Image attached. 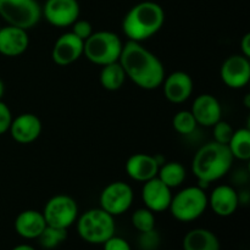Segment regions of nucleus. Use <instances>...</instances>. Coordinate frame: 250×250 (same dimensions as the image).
I'll use <instances>...</instances> for the list:
<instances>
[{
	"label": "nucleus",
	"instance_id": "obj_18",
	"mask_svg": "<svg viewBox=\"0 0 250 250\" xmlns=\"http://www.w3.org/2000/svg\"><path fill=\"white\" fill-rule=\"evenodd\" d=\"M190 112L198 125L203 127H212L221 120L222 109L219 100L211 94H202L193 102Z\"/></svg>",
	"mask_w": 250,
	"mask_h": 250
},
{
	"label": "nucleus",
	"instance_id": "obj_5",
	"mask_svg": "<svg viewBox=\"0 0 250 250\" xmlns=\"http://www.w3.org/2000/svg\"><path fill=\"white\" fill-rule=\"evenodd\" d=\"M124 43L116 33L110 31L93 32L84 41L83 55L95 65L105 66L119 61Z\"/></svg>",
	"mask_w": 250,
	"mask_h": 250
},
{
	"label": "nucleus",
	"instance_id": "obj_16",
	"mask_svg": "<svg viewBox=\"0 0 250 250\" xmlns=\"http://www.w3.org/2000/svg\"><path fill=\"white\" fill-rule=\"evenodd\" d=\"M239 202L241 198L237 190L227 185L217 186L212 189L210 197H208V205L211 207V210L217 216L221 217L233 215L238 208Z\"/></svg>",
	"mask_w": 250,
	"mask_h": 250
},
{
	"label": "nucleus",
	"instance_id": "obj_34",
	"mask_svg": "<svg viewBox=\"0 0 250 250\" xmlns=\"http://www.w3.org/2000/svg\"><path fill=\"white\" fill-rule=\"evenodd\" d=\"M11 250H36V249H34L33 247L28 246V244H20V246H16Z\"/></svg>",
	"mask_w": 250,
	"mask_h": 250
},
{
	"label": "nucleus",
	"instance_id": "obj_29",
	"mask_svg": "<svg viewBox=\"0 0 250 250\" xmlns=\"http://www.w3.org/2000/svg\"><path fill=\"white\" fill-rule=\"evenodd\" d=\"M160 243V236L155 229L149 232H142L138 238V246L142 250H156Z\"/></svg>",
	"mask_w": 250,
	"mask_h": 250
},
{
	"label": "nucleus",
	"instance_id": "obj_10",
	"mask_svg": "<svg viewBox=\"0 0 250 250\" xmlns=\"http://www.w3.org/2000/svg\"><path fill=\"white\" fill-rule=\"evenodd\" d=\"M80 4L77 0H46L42 7V16L51 26L63 28L71 27L80 19Z\"/></svg>",
	"mask_w": 250,
	"mask_h": 250
},
{
	"label": "nucleus",
	"instance_id": "obj_28",
	"mask_svg": "<svg viewBox=\"0 0 250 250\" xmlns=\"http://www.w3.org/2000/svg\"><path fill=\"white\" fill-rule=\"evenodd\" d=\"M214 141L217 142L220 144H229V139H231L232 134H233L234 129L232 128L231 125L226 121H222L220 120L217 124H215L214 126Z\"/></svg>",
	"mask_w": 250,
	"mask_h": 250
},
{
	"label": "nucleus",
	"instance_id": "obj_21",
	"mask_svg": "<svg viewBox=\"0 0 250 250\" xmlns=\"http://www.w3.org/2000/svg\"><path fill=\"white\" fill-rule=\"evenodd\" d=\"M220 241L207 229H194L183 239V250H220Z\"/></svg>",
	"mask_w": 250,
	"mask_h": 250
},
{
	"label": "nucleus",
	"instance_id": "obj_32",
	"mask_svg": "<svg viewBox=\"0 0 250 250\" xmlns=\"http://www.w3.org/2000/svg\"><path fill=\"white\" fill-rule=\"evenodd\" d=\"M103 246H104V250H132L131 246L126 239L116 237L115 234L111 238L107 239L105 243H103Z\"/></svg>",
	"mask_w": 250,
	"mask_h": 250
},
{
	"label": "nucleus",
	"instance_id": "obj_14",
	"mask_svg": "<svg viewBox=\"0 0 250 250\" xmlns=\"http://www.w3.org/2000/svg\"><path fill=\"white\" fill-rule=\"evenodd\" d=\"M164 94L170 103L173 104H182L188 100L194 89V83L192 77L183 71H176L163 81Z\"/></svg>",
	"mask_w": 250,
	"mask_h": 250
},
{
	"label": "nucleus",
	"instance_id": "obj_7",
	"mask_svg": "<svg viewBox=\"0 0 250 250\" xmlns=\"http://www.w3.org/2000/svg\"><path fill=\"white\" fill-rule=\"evenodd\" d=\"M0 17L9 26L33 28L42 19V6L37 0H0Z\"/></svg>",
	"mask_w": 250,
	"mask_h": 250
},
{
	"label": "nucleus",
	"instance_id": "obj_11",
	"mask_svg": "<svg viewBox=\"0 0 250 250\" xmlns=\"http://www.w3.org/2000/svg\"><path fill=\"white\" fill-rule=\"evenodd\" d=\"M220 76L225 84L232 89H241L250 81V61L241 55H232L224 61Z\"/></svg>",
	"mask_w": 250,
	"mask_h": 250
},
{
	"label": "nucleus",
	"instance_id": "obj_12",
	"mask_svg": "<svg viewBox=\"0 0 250 250\" xmlns=\"http://www.w3.org/2000/svg\"><path fill=\"white\" fill-rule=\"evenodd\" d=\"M84 42L72 32L63 33L56 39L51 50V59L59 66H68L83 55Z\"/></svg>",
	"mask_w": 250,
	"mask_h": 250
},
{
	"label": "nucleus",
	"instance_id": "obj_27",
	"mask_svg": "<svg viewBox=\"0 0 250 250\" xmlns=\"http://www.w3.org/2000/svg\"><path fill=\"white\" fill-rule=\"evenodd\" d=\"M132 225L137 231L149 232L155 229V216L151 210L146 208H141L137 209L132 215Z\"/></svg>",
	"mask_w": 250,
	"mask_h": 250
},
{
	"label": "nucleus",
	"instance_id": "obj_35",
	"mask_svg": "<svg viewBox=\"0 0 250 250\" xmlns=\"http://www.w3.org/2000/svg\"><path fill=\"white\" fill-rule=\"evenodd\" d=\"M4 93H5V84H4V82H2V81L0 80V100H1V98H2V95H4Z\"/></svg>",
	"mask_w": 250,
	"mask_h": 250
},
{
	"label": "nucleus",
	"instance_id": "obj_26",
	"mask_svg": "<svg viewBox=\"0 0 250 250\" xmlns=\"http://www.w3.org/2000/svg\"><path fill=\"white\" fill-rule=\"evenodd\" d=\"M172 126L180 134H190L195 131L198 124L189 110H181L173 116Z\"/></svg>",
	"mask_w": 250,
	"mask_h": 250
},
{
	"label": "nucleus",
	"instance_id": "obj_25",
	"mask_svg": "<svg viewBox=\"0 0 250 250\" xmlns=\"http://www.w3.org/2000/svg\"><path fill=\"white\" fill-rule=\"evenodd\" d=\"M66 238H67V229H56V227L46 225V227L37 239L43 248L54 249L60 246L62 242H65Z\"/></svg>",
	"mask_w": 250,
	"mask_h": 250
},
{
	"label": "nucleus",
	"instance_id": "obj_30",
	"mask_svg": "<svg viewBox=\"0 0 250 250\" xmlns=\"http://www.w3.org/2000/svg\"><path fill=\"white\" fill-rule=\"evenodd\" d=\"M71 32L75 34L76 37H78L80 39H82L83 42L85 39L89 38L93 33V26L89 21L87 20H76L75 22L71 26Z\"/></svg>",
	"mask_w": 250,
	"mask_h": 250
},
{
	"label": "nucleus",
	"instance_id": "obj_4",
	"mask_svg": "<svg viewBox=\"0 0 250 250\" xmlns=\"http://www.w3.org/2000/svg\"><path fill=\"white\" fill-rule=\"evenodd\" d=\"M115 217L102 208L90 209L77 219V232L90 244H103L115 234Z\"/></svg>",
	"mask_w": 250,
	"mask_h": 250
},
{
	"label": "nucleus",
	"instance_id": "obj_17",
	"mask_svg": "<svg viewBox=\"0 0 250 250\" xmlns=\"http://www.w3.org/2000/svg\"><path fill=\"white\" fill-rule=\"evenodd\" d=\"M29 45V37L26 29L15 26L0 28V54L7 58L22 55Z\"/></svg>",
	"mask_w": 250,
	"mask_h": 250
},
{
	"label": "nucleus",
	"instance_id": "obj_31",
	"mask_svg": "<svg viewBox=\"0 0 250 250\" xmlns=\"http://www.w3.org/2000/svg\"><path fill=\"white\" fill-rule=\"evenodd\" d=\"M12 119H14V117H12L10 107L0 100V136L6 133V132H9Z\"/></svg>",
	"mask_w": 250,
	"mask_h": 250
},
{
	"label": "nucleus",
	"instance_id": "obj_3",
	"mask_svg": "<svg viewBox=\"0 0 250 250\" xmlns=\"http://www.w3.org/2000/svg\"><path fill=\"white\" fill-rule=\"evenodd\" d=\"M165 23L163 6L154 1H142L129 9L122 20V31L128 41L142 42L155 36Z\"/></svg>",
	"mask_w": 250,
	"mask_h": 250
},
{
	"label": "nucleus",
	"instance_id": "obj_20",
	"mask_svg": "<svg viewBox=\"0 0 250 250\" xmlns=\"http://www.w3.org/2000/svg\"><path fill=\"white\" fill-rule=\"evenodd\" d=\"M45 227L43 212L38 210H24L15 220V231L24 239H37Z\"/></svg>",
	"mask_w": 250,
	"mask_h": 250
},
{
	"label": "nucleus",
	"instance_id": "obj_2",
	"mask_svg": "<svg viewBox=\"0 0 250 250\" xmlns=\"http://www.w3.org/2000/svg\"><path fill=\"white\" fill-rule=\"evenodd\" d=\"M233 160L226 144H220L214 141L198 149L193 158L192 170L198 178L199 187L204 189L209 183L226 176L231 170Z\"/></svg>",
	"mask_w": 250,
	"mask_h": 250
},
{
	"label": "nucleus",
	"instance_id": "obj_1",
	"mask_svg": "<svg viewBox=\"0 0 250 250\" xmlns=\"http://www.w3.org/2000/svg\"><path fill=\"white\" fill-rule=\"evenodd\" d=\"M119 62L126 77L142 89L153 90L163 84L165 78L163 62L141 43L128 41L124 44Z\"/></svg>",
	"mask_w": 250,
	"mask_h": 250
},
{
	"label": "nucleus",
	"instance_id": "obj_9",
	"mask_svg": "<svg viewBox=\"0 0 250 250\" xmlns=\"http://www.w3.org/2000/svg\"><path fill=\"white\" fill-rule=\"evenodd\" d=\"M134 199V193L128 183L122 181L109 183L99 197L100 208L111 216H119L128 211Z\"/></svg>",
	"mask_w": 250,
	"mask_h": 250
},
{
	"label": "nucleus",
	"instance_id": "obj_6",
	"mask_svg": "<svg viewBox=\"0 0 250 250\" xmlns=\"http://www.w3.org/2000/svg\"><path fill=\"white\" fill-rule=\"evenodd\" d=\"M208 208V195L199 186L183 188L172 195L170 203L171 215L177 221L192 222L199 219Z\"/></svg>",
	"mask_w": 250,
	"mask_h": 250
},
{
	"label": "nucleus",
	"instance_id": "obj_23",
	"mask_svg": "<svg viewBox=\"0 0 250 250\" xmlns=\"http://www.w3.org/2000/svg\"><path fill=\"white\" fill-rule=\"evenodd\" d=\"M186 168L185 166L177 161H168L160 165L156 177L163 181L171 189L180 187L186 180Z\"/></svg>",
	"mask_w": 250,
	"mask_h": 250
},
{
	"label": "nucleus",
	"instance_id": "obj_24",
	"mask_svg": "<svg viewBox=\"0 0 250 250\" xmlns=\"http://www.w3.org/2000/svg\"><path fill=\"white\" fill-rule=\"evenodd\" d=\"M233 159L247 161L250 159V131L249 128H241L233 132L229 144Z\"/></svg>",
	"mask_w": 250,
	"mask_h": 250
},
{
	"label": "nucleus",
	"instance_id": "obj_22",
	"mask_svg": "<svg viewBox=\"0 0 250 250\" xmlns=\"http://www.w3.org/2000/svg\"><path fill=\"white\" fill-rule=\"evenodd\" d=\"M126 73L119 61L103 66L99 75V82L104 89L115 92L122 88L126 81Z\"/></svg>",
	"mask_w": 250,
	"mask_h": 250
},
{
	"label": "nucleus",
	"instance_id": "obj_19",
	"mask_svg": "<svg viewBox=\"0 0 250 250\" xmlns=\"http://www.w3.org/2000/svg\"><path fill=\"white\" fill-rule=\"evenodd\" d=\"M159 164L155 155L149 154H133L126 163V172L129 178L137 182H146L158 176Z\"/></svg>",
	"mask_w": 250,
	"mask_h": 250
},
{
	"label": "nucleus",
	"instance_id": "obj_15",
	"mask_svg": "<svg viewBox=\"0 0 250 250\" xmlns=\"http://www.w3.org/2000/svg\"><path fill=\"white\" fill-rule=\"evenodd\" d=\"M12 139L20 144H29L39 138L42 133V121L37 115L24 112L12 119L9 128Z\"/></svg>",
	"mask_w": 250,
	"mask_h": 250
},
{
	"label": "nucleus",
	"instance_id": "obj_13",
	"mask_svg": "<svg viewBox=\"0 0 250 250\" xmlns=\"http://www.w3.org/2000/svg\"><path fill=\"white\" fill-rule=\"evenodd\" d=\"M142 199L146 209L153 212H163L170 208L172 193L171 188L158 177L144 182L142 188Z\"/></svg>",
	"mask_w": 250,
	"mask_h": 250
},
{
	"label": "nucleus",
	"instance_id": "obj_36",
	"mask_svg": "<svg viewBox=\"0 0 250 250\" xmlns=\"http://www.w3.org/2000/svg\"><path fill=\"white\" fill-rule=\"evenodd\" d=\"M0 28H1V26H0Z\"/></svg>",
	"mask_w": 250,
	"mask_h": 250
},
{
	"label": "nucleus",
	"instance_id": "obj_33",
	"mask_svg": "<svg viewBox=\"0 0 250 250\" xmlns=\"http://www.w3.org/2000/svg\"><path fill=\"white\" fill-rule=\"evenodd\" d=\"M241 51L242 55L246 58H250V33H246L241 41Z\"/></svg>",
	"mask_w": 250,
	"mask_h": 250
},
{
	"label": "nucleus",
	"instance_id": "obj_8",
	"mask_svg": "<svg viewBox=\"0 0 250 250\" xmlns=\"http://www.w3.org/2000/svg\"><path fill=\"white\" fill-rule=\"evenodd\" d=\"M43 216L48 226L67 229L78 219V205L70 195L58 194L46 202Z\"/></svg>",
	"mask_w": 250,
	"mask_h": 250
}]
</instances>
